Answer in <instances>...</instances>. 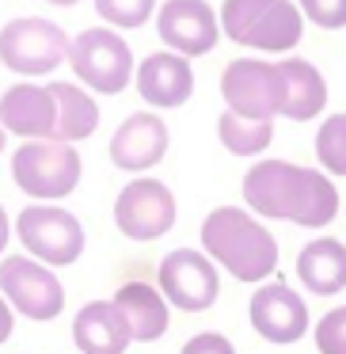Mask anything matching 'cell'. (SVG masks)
Listing matches in <instances>:
<instances>
[{"label":"cell","instance_id":"6da1fadb","mask_svg":"<svg viewBox=\"0 0 346 354\" xmlns=\"http://www.w3.org/2000/svg\"><path fill=\"white\" fill-rule=\"evenodd\" d=\"M244 202L262 217L293 221L305 229H323L338 214L335 183L323 171L289 160L251 164V171L244 176Z\"/></svg>","mask_w":346,"mask_h":354},{"label":"cell","instance_id":"7a4b0ae2","mask_svg":"<svg viewBox=\"0 0 346 354\" xmlns=\"http://www.w3.org/2000/svg\"><path fill=\"white\" fill-rule=\"evenodd\" d=\"M202 248L240 282H262L278 267V240L240 206H217L202 221Z\"/></svg>","mask_w":346,"mask_h":354},{"label":"cell","instance_id":"3957f363","mask_svg":"<svg viewBox=\"0 0 346 354\" xmlns=\"http://www.w3.org/2000/svg\"><path fill=\"white\" fill-rule=\"evenodd\" d=\"M300 12L289 0H224L221 4V31L240 46L282 54L300 42Z\"/></svg>","mask_w":346,"mask_h":354},{"label":"cell","instance_id":"277c9868","mask_svg":"<svg viewBox=\"0 0 346 354\" xmlns=\"http://www.w3.org/2000/svg\"><path fill=\"white\" fill-rule=\"evenodd\" d=\"M69 35L46 16H19L0 27V65L19 77H46L69 57Z\"/></svg>","mask_w":346,"mask_h":354},{"label":"cell","instance_id":"5b68a950","mask_svg":"<svg viewBox=\"0 0 346 354\" xmlns=\"http://www.w3.org/2000/svg\"><path fill=\"white\" fill-rule=\"evenodd\" d=\"M80 153L61 141H23L12 156V179L23 194L39 202H57L77 191L80 183Z\"/></svg>","mask_w":346,"mask_h":354},{"label":"cell","instance_id":"8992f818","mask_svg":"<svg viewBox=\"0 0 346 354\" xmlns=\"http://www.w3.org/2000/svg\"><path fill=\"white\" fill-rule=\"evenodd\" d=\"M69 65L80 77V84H88L99 95H118L133 80L137 65H133V50L110 27H88L69 42Z\"/></svg>","mask_w":346,"mask_h":354},{"label":"cell","instance_id":"52a82bcc","mask_svg":"<svg viewBox=\"0 0 346 354\" xmlns=\"http://www.w3.org/2000/svg\"><path fill=\"white\" fill-rule=\"evenodd\" d=\"M16 236L42 267H69L84 255V225L54 202H35L16 217Z\"/></svg>","mask_w":346,"mask_h":354},{"label":"cell","instance_id":"ba28073f","mask_svg":"<svg viewBox=\"0 0 346 354\" xmlns=\"http://www.w3.org/2000/svg\"><path fill=\"white\" fill-rule=\"evenodd\" d=\"M221 95L232 115L251 122H274V115L285 111V77L270 62L236 57L221 73Z\"/></svg>","mask_w":346,"mask_h":354},{"label":"cell","instance_id":"9c48e42d","mask_svg":"<svg viewBox=\"0 0 346 354\" xmlns=\"http://www.w3.org/2000/svg\"><path fill=\"white\" fill-rule=\"evenodd\" d=\"M0 297L27 320H54L65 308V286L31 255H8L0 259Z\"/></svg>","mask_w":346,"mask_h":354},{"label":"cell","instance_id":"30bf717a","mask_svg":"<svg viewBox=\"0 0 346 354\" xmlns=\"http://www.w3.org/2000/svg\"><path fill=\"white\" fill-rule=\"evenodd\" d=\"M156 282H160L164 301L183 308V313H206L221 293L213 259L206 252H194V248H175V252L164 255Z\"/></svg>","mask_w":346,"mask_h":354},{"label":"cell","instance_id":"8fae6325","mask_svg":"<svg viewBox=\"0 0 346 354\" xmlns=\"http://www.w3.org/2000/svg\"><path fill=\"white\" fill-rule=\"evenodd\" d=\"M115 225L130 240H160L175 225V194L160 179H133L115 198Z\"/></svg>","mask_w":346,"mask_h":354},{"label":"cell","instance_id":"7c38bea8","mask_svg":"<svg viewBox=\"0 0 346 354\" xmlns=\"http://www.w3.org/2000/svg\"><path fill=\"white\" fill-rule=\"evenodd\" d=\"M156 31L160 42H168L171 54L179 57H202L221 39V16H213L206 0H168L156 12Z\"/></svg>","mask_w":346,"mask_h":354},{"label":"cell","instance_id":"4fadbf2b","mask_svg":"<svg viewBox=\"0 0 346 354\" xmlns=\"http://www.w3.org/2000/svg\"><path fill=\"white\" fill-rule=\"evenodd\" d=\"M247 313H251V328L259 331L267 343H297L308 331L305 297H300L297 290H289L285 282L259 286Z\"/></svg>","mask_w":346,"mask_h":354},{"label":"cell","instance_id":"5bb4252c","mask_svg":"<svg viewBox=\"0 0 346 354\" xmlns=\"http://www.w3.org/2000/svg\"><path fill=\"white\" fill-rule=\"evenodd\" d=\"M54 122H57V111L46 84L19 80L0 95V126H4V133H16L23 141H50Z\"/></svg>","mask_w":346,"mask_h":354},{"label":"cell","instance_id":"9a60e30c","mask_svg":"<svg viewBox=\"0 0 346 354\" xmlns=\"http://www.w3.org/2000/svg\"><path fill=\"white\" fill-rule=\"evenodd\" d=\"M168 153V126L153 111H137V115L122 118L110 138V160L122 171H148L153 164L164 160Z\"/></svg>","mask_w":346,"mask_h":354},{"label":"cell","instance_id":"2e32d148","mask_svg":"<svg viewBox=\"0 0 346 354\" xmlns=\"http://www.w3.org/2000/svg\"><path fill=\"white\" fill-rule=\"evenodd\" d=\"M137 80V92L145 103L153 107H183L194 95V69L186 57L171 54V50H160V54H148L145 62L133 73Z\"/></svg>","mask_w":346,"mask_h":354},{"label":"cell","instance_id":"e0dca14e","mask_svg":"<svg viewBox=\"0 0 346 354\" xmlns=\"http://www.w3.org/2000/svg\"><path fill=\"white\" fill-rule=\"evenodd\" d=\"M73 343L80 354H122L133 339L115 301H88L73 320Z\"/></svg>","mask_w":346,"mask_h":354},{"label":"cell","instance_id":"ac0fdd59","mask_svg":"<svg viewBox=\"0 0 346 354\" xmlns=\"http://www.w3.org/2000/svg\"><path fill=\"white\" fill-rule=\"evenodd\" d=\"M110 301H115V308L122 313L133 343H153V339H160L164 331H168V320H171L168 301H164V293L156 290V286L126 282V286H118V293Z\"/></svg>","mask_w":346,"mask_h":354},{"label":"cell","instance_id":"d6986e66","mask_svg":"<svg viewBox=\"0 0 346 354\" xmlns=\"http://www.w3.org/2000/svg\"><path fill=\"white\" fill-rule=\"evenodd\" d=\"M297 278L305 282V290L320 293V297L346 290V244L335 236H320L305 244L297 255Z\"/></svg>","mask_w":346,"mask_h":354},{"label":"cell","instance_id":"ffe728a7","mask_svg":"<svg viewBox=\"0 0 346 354\" xmlns=\"http://www.w3.org/2000/svg\"><path fill=\"white\" fill-rule=\"evenodd\" d=\"M46 88H50V95H54V111H57L50 141L77 145V141L92 138L95 126H99V103H95L80 84H69V80H54V84H46Z\"/></svg>","mask_w":346,"mask_h":354},{"label":"cell","instance_id":"44dd1931","mask_svg":"<svg viewBox=\"0 0 346 354\" xmlns=\"http://www.w3.org/2000/svg\"><path fill=\"white\" fill-rule=\"evenodd\" d=\"M282 77H285V118L293 122H308L316 118L323 107H327V84H323L320 69L305 57H285L282 65Z\"/></svg>","mask_w":346,"mask_h":354},{"label":"cell","instance_id":"7402d4cb","mask_svg":"<svg viewBox=\"0 0 346 354\" xmlns=\"http://www.w3.org/2000/svg\"><path fill=\"white\" fill-rule=\"evenodd\" d=\"M217 138L236 156H259L274 141V122H251V118H240L232 111H224L221 122H217Z\"/></svg>","mask_w":346,"mask_h":354},{"label":"cell","instance_id":"603a6c76","mask_svg":"<svg viewBox=\"0 0 346 354\" xmlns=\"http://www.w3.org/2000/svg\"><path fill=\"white\" fill-rule=\"evenodd\" d=\"M316 156L327 171L346 176V111L343 115H331L327 122L316 133Z\"/></svg>","mask_w":346,"mask_h":354},{"label":"cell","instance_id":"cb8c5ba5","mask_svg":"<svg viewBox=\"0 0 346 354\" xmlns=\"http://www.w3.org/2000/svg\"><path fill=\"white\" fill-rule=\"evenodd\" d=\"M95 12L118 31H133L153 19L156 0H95Z\"/></svg>","mask_w":346,"mask_h":354},{"label":"cell","instance_id":"d4e9b609","mask_svg":"<svg viewBox=\"0 0 346 354\" xmlns=\"http://www.w3.org/2000/svg\"><path fill=\"white\" fill-rule=\"evenodd\" d=\"M316 346H320V354H346V305L331 308L316 324Z\"/></svg>","mask_w":346,"mask_h":354},{"label":"cell","instance_id":"484cf974","mask_svg":"<svg viewBox=\"0 0 346 354\" xmlns=\"http://www.w3.org/2000/svg\"><path fill=\"white\" fill-rule=\"evenodd\" d=\"M300 12L323 31L346 27V0H300Z\"/></svg>","mask_w":346,"mask_h":354},{"label":"cell","instance_id":"4316f807","mask_svg":"<svg viewBox=\"0 0 346 354\" xmlns=\"http://www.w3.org/2000/svg\"><path fill=\"white\" fill-rule=\"evenodd\" d=\"M179 354H236V346L224 335H217V331H198Z\"/></svg>","mask_w":346,"mask_h":354},{"label":"cell","instance_id":"83f0119b","mask_svg":"<svg viewBox=\"0 0 346 354\" xmlns=\"http://www.w3.org/2000/svg\"><path fill=\"white\" fill-rule=\"evenodd\" d=\"M12 328H16V316H12V305L4 297H0V343L12 335Z\"/></svg>","mask_w":346,"mask_h":354},{"label":"cell","instance_id":"f1b7e54d","mask_svg":"<svg viewBox=\"0 0 346 354\" xmlns=\"http://www.w3.org/2000/svg\"><path fill=\"white\" fill-rule=\"evenodd\" d=\"M8 236H12V221H8V214H4V206H0V255L8 248Z\"/></svg>","mask_w":346,"mask_h":354},{"label":"cell","instance_id":"f546056e","mask_svg":"<svg viewBox=\"0 0 346 354\" xmlns=\"http://www.w3.org/2000/svg\"><path fill=\"white\" fill-rule=\"evenodd\" d=\"M46 4H57V8H73V4H80V0H46Z\"/></svg>","mask_w":346,"mask_h":354},{"label":"cell","instance_id":"4dcf8cb0","mask_svg":"<svg viewBox=\"0 0 346 354\" xmlns=\"http://www.w3.org/2000/svg\"><path fill=\"white\" fill-rule=\"evenodd\" d=\"M4 138H8V133H4V126H0V153H4Z\"/></svg>","mask_w":346,"mask_h":354}]
</instances>
